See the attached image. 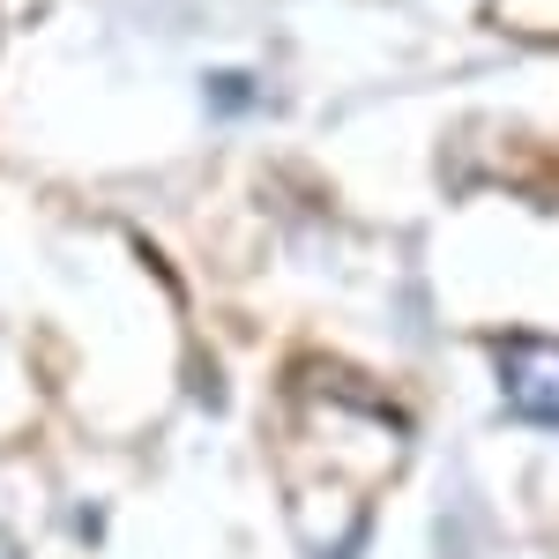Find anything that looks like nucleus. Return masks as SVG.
Listing matches in <instances>:
<instances>
[{
	"instance_id": "2",
	"label": "nucleus",
	"mask_w": 559,
	"mask_h": 559,
	"mask_svg": "<svg viewBox=\"0 0 559 559\" xmlns=\"http://www.w3.org/2000/svg\"><path fill=\"white\" fill-rule=\"evenodd\" d=\"M210 97H216V112H247L254 105V75H210Z\"/></svg>"
},
{
	"instance_id": "3",
	"label": "nucleus",
	"mask_w": 559,
	"mask_h": 559,
	"mask_svg": "<svg viewBox=\"0 0 559 559\" xmlns=\"http://www.w3.org/2000/svg\"><path fill=\"white\" fill-rule=\"evenodd\" d=\"M0 559H23V545H15V537H8V530H0Z\"/></svg>"
},
{
	"instance_id": "1",
	"label": "nucleus",
	"mask_w": 559,
	"mask_h": 559,
	"mask_svg": "<svg viewBox=\"0 0 559 559\" xmlns=\"http://www.w3.org/2000/svg\"><path fill=\"white\" fill-rule=\"evenodd\" d=\"M492 373L522 426L559 432V336H492Z\"/></svg>"
}]
</instances>
